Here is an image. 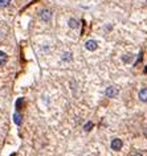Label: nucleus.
<instances>
[{
	"instance_id": "nucleus-1",
	"label": "nucleus",
	"mask_w": 147,
	"mask_h": 156,
	"mask_svg": "<svg viewBox=\"0 0 147 156\" xmlns=\"http://www.w3.org/2000/svg\"><path fill=\"white\" fill-rule=\"evenodd\" d=\"M110 147H111V149L113 151H121V148L123 147V142L119 138H115L111 140V144H110Z\"/></svg>"
},
{
	"instance_id": "nucleus-2",
	"label": "nucleus",
	"mask_w": 147,
	"mask_h": 156,
	"mask_svg": "<svg viewBox=\"0 0 147 156\" xmlns=\"http://www.w3.org/2000/svg\"><path fill=\"white\" fill-rule=\"evenodd\" d=\"M40 19L44 23H49V20L52 19V12L49 9H42L40 12Z\"/></svg>"
},
{
	"instance_id": "nucleus-3",
	"label": "nucleus",
	"mask_w": 147,
	"mask_h": 156,
	"mask_svg": "<svg viewBox=\"0 0 147 156\" xmlns=\"http://www.w3.org/2000/svg\"><path fill=\"white\" fill-rule=\"evenodd\" d=\"M106 95L109 98L117 97V95H118V89H117V87H114V86H109L106 89Z\"/></svg>"
},
{
	"instance_id": "nucleus-4",
	"label": "nucleus",
	"mask_w": 147,
	"mask_h": 156,
	"mask_svg": "<svg viewBox=\"0 0 147 156\" xmlns=\"http://www.w3.org/2000/svg\"><path fill=\"white\" fill-rule=\"evenodd\" d=\"M85 48L88 49V50H96L97 48H98V44H97V41H94V40H89V41H86L85 44Z\"/></svg>"
},
{
	"instance_id": "nucleus-5",
	"label": "nucleus",
	"mask_w": 147,
	"mask_h": 156,
	"mask_svg": "<svg viewBox=\"0 0 147 156\" xmlns=\"http://www.w3.org/2000/svg\"><path fill=\"white\" fill-rule=\"evenodd\" d=\"M138 97L142 102H147V87H143V89H140L139 90V94H138Z\"/></svg>"
},
{
	"instance_id": "nucleus-6",
	"label": "nucleus",
	"mask_w": 147,
	"mask_h": 156,
	"mask_svg": "<svg viewBox=\"0 0 147 156\" xmlns=\"http://www.w3.org/2000/svg\"><path fill=\"white\" fill-rule=\"evenodd\" d=\"M7 61H8V56H7V53H4L3 50H0V66L5 65V64H7Z\"/></svg>"
},
{
	"instance_id": "nucleus-7",
	"label": "nucleus",
	"mask_w": 147,
	"mask_h": 156,
	"mask_svg": "<svg viewBox=\"0 0 147 156\" xmlns=\"http://www.w3.org/2000/svg\"><path fill=\"white\" fill-rule=\"evenodd\" d=\"M68 24H69V27L72 28V29H77V28L80 27V21L76 20V19H69Z\"/></svg>"
},
{
	"instance_id": "nucleus-8",
	"label": "nucleus",
	"mask_w": 147,
	"mask_h": 156,
	"mask_svg": "<svg viewBox=\"0 0 147 156\" xmlns=\"http://www.w3.org/2000/svg\"><path fill=\"white\" fill-rule=\"evenodd\" d=\"M13 122L17 126H21V123H23V116H21L19 112H15L13 114Z\"/></svg>"
},
{
	"instance_id": "nucleus-9",
	"label": "nucleus",
	"mask_w": 147,
	"mask_h": 156,
	"mask_svg": "<svg viewBox=\"0 0 147 156\" xmlns=\"http://www.w3.org/2000/svg\"><path fill=\"white\" fill-rule=\"evenodd\" d=\"M62 61H65V62L72 61V53H70V52H65V53H64V56H62Z\"/></svg>"
},
{
	"instance_id": "nucleus-10",
	"label": "nucleus",
	"mask_w": 147,
	"mask_h": 156,
	"mask_svg": "<svg viewBox=\"0 0 147 156\" xmlns=\"http://www.w3.org/2000/svg\"><path fill=\"white\" fill-rule=\"evenodd\" d=\"M23 104H24V98H19L16 102V108L17 110H20L21 107H23Z\"/></svg>"
},
{
	"instance_id": "nucleus-11",
	"label": "nucleus",
	"mask_w": 147,
	"mask_h": 156,
	"mask_svg": "<svg viewBox=\"0 0 147 156\" xmlns=\"http://www.w3.org/2000/svg\"><path fill=\"white\" fill-rule=\"evenodd\" d=\"M11 0H0V8L3 7H7V5H9Z\"/></svg>"
},
{
	"instance_id": "nucleus-12",
	"label": "nucleus",
	"mask_w": 147,
	"mask_h": 156,
	"mask_svg": "<svg viewBox=\"0 0 147 156\" xmlns=\"http://www.w3.org/2000/svg\"><path fill=\"white\" fill-rule=\"evenodd\" d=\"M92 129H93V123H92V122H88V123L84 126V130H85V131H90Z\"/></svg>"
},
{
	"instance_id": "nucleus-13",
	"label": "nucleus",
	"mask_w": 147,
	"mask_h": 156,
	"mask_svg": "<svg viewBox=\"0 0 147 156\" xmlns=\"http://www.w3.org/2000/svg\"><path fill=\"white\" fill-rule=\"evenodd\" d=\"M130 60H131V56L130 54H127L126 57H123V61H125V62H130Z\"/></svg>"
},
{
	"instance_id": "nucleus-14",
	"label": "nucleus",
	"mask_w": 147,
	"mask_h": 156,
	"mask_svg": "<svg viewBox=\"0 0 147 156\" xmlns=\"http://www.w3.org/2000/svg\"><path fill=\"white\" fill-rule=\"evenodd\" d=\"M134 156H143V155H142V153H135Z\"/></svg>"
},
{
	"instance_id": "nucleus-15",
	"label": "nucleus",
	"mask_w": 147,
	"mask_h": 156,
	"mask_svg": "<svg viewBox=\"0 0 147 156\" xmlns=\"http://www.w3.org/2000/svg\"><path fill=\"white\" fill-rule=\"evenodd\" d=\"M144 73H147V68H146V69H144Z\"/></svg>"
}]
</instances>
